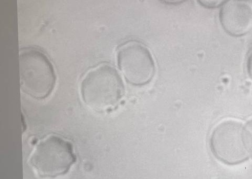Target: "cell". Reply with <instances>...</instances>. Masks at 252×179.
Wrapping results in <instances>:
<instances>
[{
  "mask_svg": "<svg viewBox=\"0 0 252 179\" xmlns=\"http://www.w3.org/2000/svg\"><path fill=\"white\" fill-rule=\"evenodd\" d=\"M245 127L247 130L250 155L252 157V118L248 122Z\"/></svg>",
  "mask_w": 252,
  "mask_h": 179,
  "instance_id": "52a82bcc",
  "label": "cell"
},
{
  "mask_svg": "<svg viewBox=\"0 0 252 179\" xmlns=\"http://www.w3.org/2000/svg\"><path fill=\"white\" fill-rule=\"evenodd\" d=\"M210 145L215 156L227 165L240 164L250 155L246 127L234 120L218 124L212 132Z\"/></svg>",
  "mask_w": 252,
  "mask_h": 179,
  "instance_id": "277c9868",
  "label": "cell"
},
{
  "mask_svg": "<svg viewBox=\"0 0 252 179\" xmlns=\"http://www.w3.org/2000/svg\"><path fill=\"white\" fill-rule=\"evenodd\" d=\"M81 95L83 102L91 109L104 111L119 104L124 95V85L113 67L101 65L84 76Z\"/></svg>",
  "mask_w": 252,
  "mask_h": 179,
  "instance_id": "6da1fadb",
  "label": "cell"
},
{
  "mask_svg": "<svg viewBox=\"0 0 252 179\" xmlns=\"http://www.w3.org/2000/svg\"><path fill=\"white\" fill-rule=\"evenodd\" d=\"M201 4L204 6L208 7H217L221 5L223 1H200Z\"/></svg>",
  "mask_w": 252,
  "mask_h": 179,
  "instance_id": "ba28073f",
  "label": "cell"
},
{
  "mask_svg": "<svg viewBox=\"0 0 252 179\" xmlns=\"http://www.w3.org/2000/svg\"><path fill=\"white\" fill-rule=\"evenodd\" d=\"M220 18L224 29L230 35L242 36L252 29V6L245 1L225 2Z\"/></svg>",
  "mask_w": 252,
  "mask_h": 179,
  "instance_id": "8992f818",
  "label": "cell"
},
{
  "mask_svg": "<svg viewBox=\"0 0 252 179\" xmlns=\"http://www.w3.org/2000/svg\"><path fill=\"white\" fill-rule=\"evenodd\" d=\"M76 162L73 146L59 136L47 137L35 145L30 165L43 178H56L68 172Z\"/></svg>",
  "mask_w": 252,
  "mask_h": 179,
  "instance_id": "3957f363",
  "label": "cell"
},
{
  "mask_svg": "<svg viewBox=\"0 0 252 179\" xmlns=\"http://www.w3.org/2000/svg\"><path fill=\"white\" fill-rule=\"evenodd\" d=\"M21 88L32 98L48 97L53 92L56 76L48 58L40 51L26 49L20 54Z\"/></svg>",
  "mask_w": 252,
  "mask_h": 179,
  "instance_id": "7a4b0ae2",
  "label": "cell"
},
{
  "mask_svg": "<svg viewBox=\"0 0 252 179\" xmlns=\"http://www.w3.org/2000/svg\"><path fill=\"white\" fill-rule=\"evenodd\" d=\"M248 68L250 76L252 79V52L251 53L249 58L248 62Z\"/></svg>",
  "mask_w": 252,
  "mask_h": 179,
  "instance_id": "9c48e42d",
  "label": "cell"
},
{
  "mask_svg": "<svg viewBox=\"0 0 252 179\" xmlns=\"http://www.w3.org/2000/svg\"><path fill=\"white\" fill-rule=\"evenodd\" d=\"M118 66L126 80L133 85H144L155 73L153 59L143 44L133 41L125 44L118 53Z\"/></svg>",
  "mask_w": 252,
  "mask_h": 179,
  "instance_id": "5b68a950",
  "label": "cell"
}]
</instances>
